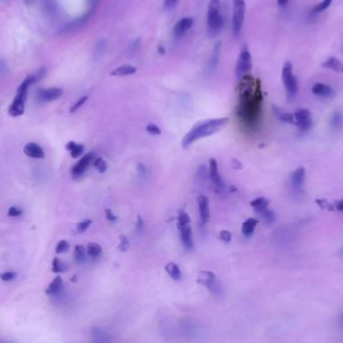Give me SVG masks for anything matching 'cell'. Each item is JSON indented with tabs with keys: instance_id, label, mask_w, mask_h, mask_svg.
I'll use <instances>...</instances> for the list:
<instances>
[{
	"instance_id": "6da1fadb",
	"label": "cell",
	"mask_w": 343,
	"mask_h": 343,
	"mask_svg": "<svg viewBox=\"0 0 343 343\" xmlns=\"http://www.w3.org/2000/svg\"><path fill=\"white\" fill-rule=\"evenodd\" d=\"M238 98L239 105L236 114L246 128L254 130L259 125L262 114L261 82L250 75L241 78L238 86Z\"/></svg>"
},
{
	"instance_id": "7a4b0ae2",
	"label": "cell",
	"mask_w": 343,
	"mask_h": 343,
	"mask_svg": "<svg viewBox=\"0 0 343 343\" xmlns=\"http://www.w3.org/2000/svg\"><path fill=\"white\" fill-rule=\"evenodd\" d=\"M228 123H229L228 118H221V119L208 120V121L196 124L190 130V132H188V134L184 137L183 143H182L183 148H188L196 141L216 134L217 132L222 130L224 127H226Z\"/></svg>"
},
{
	"instance_id": "3957f363",
	"label": "cell",
	"mask_w": 343,
	"mask_h": 343,
	"mask_svg": "<svg viewBox=\"0 0 343 343\" xmlns=\"http://www.w3.org/2000/svg\"><path fill=\"white\" fill-rule=\"evenodd\" d=\"M37 82L36 76H29L18 89V94L9 110L12 117H20L25 113V105L28 98V92L30 87Z\"/></svg>"
},
{
	"instance_id": "277c9868",
	"label": "cell",
	"mask_w": 343,
	"mask_h": 343,
	"mask_svg": "<svg viewBox=\"0 0 343 343\" xmlns=\"http://www.w3.org/2000/svg\"><path fill=\"white\" fill-rule=\"evenodd\" d=\"M208 31L211 36H217L223 28V17L221 15V0H210L208 7Z\"/></svg>"
},
{
	"instance_id": "5b68a950",
	"label": "cell",
	"mask_w": 343,
	"mask_h": 343,
	"mask_svg": "<svg viewBox=\"0 0 343 343\" xmlns=\"http://www.w3.org/2000/svg\"><path fill=\"white\" fill-rule=\"evenodd\" d=\"M282 82L286 90L287 98L293 100L298 94V81L293 74V66L290 62H286L283 66Z\"/></svg>"
},
{
	"instance_id": "8992f818",
	"label": "cell",
	"mask_w": 343,
	"mask_h": 343,
	"mask_svg": "<svg viewBox=\"0 0 343 343\" xmlns=\"http://www.w3.org/2000/svg\"><path fill=\"white\" fill-rule=\"evenodd\" d=\"M246 4L245 0H234L233 2V19H232V30L233 34L237 37L240 35L244 20H245Z\"/></svg>"
},
{
	"instance_id": "52a82bcc",
	"label": "cell",
	"mask_w": 343,
	"mask_h": 343,
	"mask_svg": "<svg viewBox=\"0 0 343 343\" xmlns=\"http://www.w3.org/2000/svg\"><path fill=\"white\" fill-rule=\"evenodd\" d=\"M252 70V58L247 49H243L236 65V75L239 79L247 76Z\"/></svg>"
},
{
	"instance_id": "ba28073f",
	"label": "cell",
	"mask_w": 343,
	"mask_h": 343,
	"mask_svg": "<svg viewBox=\"0 0 343 343\" xmlns=\"http://www.w3.org/2000/svg\"><path fill=\"white\" fill-rule=\"evenodd\" d=\"M209 179L214 186V190L220 195L223 194L225 191L224 182L219 174L218 170V163L215 159L209 160Z\"/></svg>"
},
{
	"instance_id": "9c48e42d",
	"label": "cell",
	"mask_w": 343,
	"mask_h": 343,
	"mask_svg": "<svg viewBox=\"0 0 343 343\" xmlns=\"http://www.w3.org/2000/svg\"><path fill=\"white\" fill-rule=\"evenodd\" d=\"M293 115L295 118L296 126L299 128L301 132H308L312 128L313 126L312 116L308 110L299 109Z\"/></svg>"
},
{
	"instance_id": "30bf717a",
	"label": "cell",
	"mask_w": 343,
	"mask_h": 343,
	"mask_svg": "<svg viewBox=\"0 0 343 343\" xmlns=\"http://www.w3.org/2000/svg\"><path fill=\"white\" fill-rule=\"evenodd\" d=\"M198 282L205 285L212 293L220 294L221 293V286L216 278V275L210 271H203L199 274Z\"/></svg>"
},
{
	"instance_id": "8fae6325",
	"label": "cell",
	"mask_w": 343,
	"mask_h": 343,
	"mask_svg": "<svg viewBox=\"0 0 343 343\" xmlns=\"http://www.w3.org/2000/svg\"><path fill=\"white\" fill-rule=\"evenodd\" d=\"M95 160V154L94 153H89L87 155H85L73 168L72 170V174L74 176V178H79L81 177L86 171L87 169L90 167V165L94 162Z\"/></svg>"
},
{
	"instance_id": "7c38bea8",
	"label": "cell",
	"mask_w": 343,
	"mask_h": 343,
	"mask_svg": "<svg viewBox=\"0 0 343 343\" xmlns=\"http://www.w3.org/2000/svg\"><path fill=\"white\" fill-rule=\"evenodd\" d=\"M181 241L187 250H192L194 248V240L192 234L191 223L188 224H178Z\"/></svg>"
},
{
	"instance_id": "4fadbf2b",
	"label": "cell",
	"mask_w": 343,
	"mask_h": 343,
	"mask_svg": "<svg viewBox=\"0 0 343 343\" xmlns=\"http://www.w3.org/2000/svg\"><path fill=\"white\" fill-rule=\"evenodd\" d=\"M305 169L303 167L297 168L295 171L292 172L290 176V182H291V187L296 193L302 192L303 185L305 182Z\"/></svg>"
},
{
	"instance_id": "5bb4252c",
	"label": "cell",
	"mask_w": 343,
	"mask_h": 343,
	"mask_svg": "<svg viewBox=\"0 0 343 343\" xmlns=\"http://www.w3.org/2000/svg\"><path fill=\"white\" fill-rule=\"evenodd\" d=\"M63 96V90L58 88H50V89H44L38 92V98L41 102L49 103L54 102L58 99H60Z\"/></svg>"
},
{
	"instance_id": "9a60e30c",
	"label": "cell",
	"mask_w": 343,
	"mask_h": 343,
	"mask_svg": "<svg viewBox=\"0 0 343 343\" xmlns=\"http://www.w3.org/2000/svg\"><path fill=\"white\" fill-rule=\"evenodd\" d=\"M193 24H194V20L192 18H184L181 21H179L173 30L174 37L181 38L184 35H186L192 28Z\"/></svg>"
},
{
	"instance_id": "2e32d148",
	"label": "cell",
	"mask_w": 343,
	"mask_h": 343,
	"mask_svg": "<svg viewBox=\"0 0 343 343\" xmlns=\"http://www.w3.org/2000/svg\"><path fill=\"white\" fill-rule=\"evenodd\" d=\"M25 154L33 159H44L46 154L43 148L36 143H29L24 148Z\"/></svg>"
},
{
	"instance_id": "e0dca14e",
	"label": "cell",
	"mask_w": 343,
	"mask_h": 343,
	"mask_svg": "<svg viewBox=\"0 0 343 343\" xmlns=\"http://www.w3.org/2000/svg\"><path fill=\"white\" fill-rule=\"evenodd\" d=\"M198 206L200 211V217L203 223H207L210 219V207H209V199L204 196L200 195L198 197Z\"/></svg>"
},
{
	"instance_id": "ac0fdd59",
	"label": "cell",
	"mask_w": 343,
	"mask_h": 343,
	"mask_svg": "<svg viewBox=\"0 0 343 343\" xmlns=\"http://www.w3.org/2000/svg\"><path fill=\"white\" fill-rule=\"evenodd\" d=\"M312 93L320 98H325V99H329L333 96L334 92L332 90V88L328 85L322 84V83H317L312 87Z\"/></svg>"
},
{
	"instance_id": "d6986e66",
	"label": "cell",
	"mask_w": 343,
	"mask_h": 343,
	"mask_svg": "<svg viewBox=\"0 0 343 343\" xmlns=\"http://www.w3.org/2000/svg\"><path fill=\"white\" fill-rule=\"evenodd\" d=\"M322 67L325 69H329L335 73L343 74V63L339 61L337 58L330 57L322 64Z\"/></svg>"
},
{
	"instance_id": "ffe728a7",
	"label": "cell",
	"mask_w": 343,
	"mask_h": 343,
	"mask_svg": "<svg viewBox=\"0 0 343 343\" xmlns=\"http://www.w3.org/2000/svg\"><path fill=\"white\" fill-rule=\"evenodd\" d=\"M273 112L275 114V116L281 121V122H284V123H287V124H290V125H296L295 123V118H294V115L293 114H289V113H285L284 111H282L280 108L278 107H273Z\"/></svg>"
},
{
	"instance_id": "44dd1931",
	"label": "cell",
	"mask_w": 343,
	"mask_h": 343,
	"mask_svg": "<svg viewBox=\"0 0 343 343\" xmlns=\"http://www.w3.org/2000/svg\"><path fill=\"white\" fill-rule=\"evenodd\" d=\"M259 221L255 218H249L247 219L243 225H242V233L245 237H250L253 235L255 229H256V226L258 225Z\"/></svg>"
},
{
	"instance_id": "7402d4cb",
	"label": "cell",
	"mask_w": 343,
	"mask_h": 343,
	"mask_svg": "<svg viewBox=\"0 0 343 343\" xmlns=\"http://www.w3.org/2000/svg\"><path fill=\"white\" fill-rule=\"evenodd\" d=\"M137 72V69L133 66L130 65H125L122 67H119L118 69L114 70L111 73V76L113 77H126V76H131L134 75Z\"/></svg>"
},
{
	"instance_id": "603a6c76",
	"label": "cell",
	"mask_w": 343,
	"mask_h": 343,
	"mask_svg": "<svg viewBox=\"0 0 343 343\" xmlns=\"http://www.w3.org/2000/svg\"><path fill=\"white\" fill-rule=\"evenodd\" d=\"M63 284H64L63 278H62L61 276L56 277V278L52 281V283L50 284V286L48 287V289L46 290V293H47L48 295H50V296H53V295L58 294V293L62 290Z\"/></svg>"
},
{
	"instance_id": "cb8c5ba5",
	"label": "cell",
	"mask_w": 343,
	"mask_h": 343,
	"mask_svg": "<svg viewBox=\"0 0 343 343\" xmlns=\"http://www.w3.org/2000/svg\"><path fill=\"white\" fill-rule=\"evenodd\" d=\"M220 52H221V44H217L214 48L211 60H210L209 65H208L209 73L214 72V70L217 68L218 63H219V59H220Z\"/></svg>"
},
{
	"instance_id": "d4e9b609",
	"label": "cell",
	"mask_w": 343,
	"mask_h": 343,
	"mask_svg": "<svg viewBox=\"0 0 343 343\" xmlns=\"http://www.w3.org/2000/svg\"><path fill=\"white\" fill-rule=\"evenodd\" d=\"M251 207H253V209L255 210L256 213L261 214L262 212H264L266 209H268V205H269V201L266 198L263 197H259L256 198L255 200H253L250 203Z\"/></svg>"
},
{
	"instance_id": "484cf974",
	"label": "cell",
	"mask_w": 343,
	"mask_h": 343,
	"mask_svg": "<svg viewBox=\"0 0 343 343\" xmlns=\"http://www.w3.org/2000/svg\"><path fill=\"white\" fill-rule=\"evenodd\" d=\"M166 271L169 274V276L175 280V281H179L182 278V272L180 267L175 264V263H168L166 265Z\"/></svg>"
},
{
	"instance_id": "4316f807",
	"label": "cell",
	"mask_w": 343,
	"mask_h": 343,
	"mask_svg": "<svg viewBox=\"0 0 343 343\" xmlns=\"http://www.w3.org/2000/svg\"><path fill=\"white\" fill-rule=\"evenodd\" d=\"M67 150L71 153V156L74 159H76V158H79L80 156L83 155V153H84V146L80 145V144H77L74 141H71L67 145Z\"/></svg>"
},
{
	"instance_id": "83f0119b",
	"label": "cell",
	"mask_w": 343,
	"mask_h": 343,
	"mask_svg": "<svg viewBox=\"0 0 343 343\" xmlns=\"http://www.w3.org/2000/svg\"><path fill=\"white\" fill-rule=\"evenodd\" d=\"M74 258H75V261L78 264H82V263H84L86 261V259H87V252H86V249H85L84 246H82V245L76 246L75 252H74Z\"/></svg>"
},
{
	"instance_id": "f1b7e54d",
	"label": "cell",
	"mask_w": 343,
	"mask_h": 343,
	"mask_svg": "<svg viewBox=\"0 0 343 343\" xmlns=\"http://www.w3.org/2000/svg\"><path fill=\"white\" fill-rule=\"evenodd\" d=\"M102 247L97 243H90L87 247V254L92 258H98L102 254Z\"/></svg>"
},
{
	"instance_id": "f546056e",
	"label": "cell",
	"mask_w": 343,
	"mask_h": 343,
	"mask_svg": "<svg viewBox=\"0 0 343 343\" xmlns=\"http://www.w3.org/2000/svg\"><path fill=\"white\" fill-rule=\"evenodd\" d=\"M69 269V266L66 262L62 261L59 258H55L53 261V272L55 273H62L66 272Z\"/></svg>"
},
{
	"instance_id": "4dcf8cb0",
	"label": "cell",
	"mask_w": 343,
	"mask_h": 343,
	"mask_svg": "<svg viewBox=\"0 0 343 343\" xmlns=\"http://www.w3.org/2000/svg\"><path fill=\"white\" fill-rule=\"evenodd\" d=\"M197 177H198V181L202 184H206L208 178H209V170H207L206 166L202 165L199 167L198 172H197Z\"/></svg>"
},
{
	"instance_id": "1f68e13d",
	"label": "cell",
	"mask_w": 343,
	"mask_h": 343,
	"mask_svg": "<svg viewBox=\"0 0 343 343\" xmlns=\"http://www.w3.org/2000/svg\"><path fill=\"white\" fill-rule=\"evenodd\" d=\"M315 203L322 209V210H326L329 212H333L335 211V207L334 204H331L330 202H328L327 200L324 199H316Z\"/></svg>"
},
{
	"instance_id": "d6a6232c",
	"label": "cell",
	"mask_w": 343,
	"mask_h": 343,
	"mask_svg": "<svg viewBox=\"0 0 343 343\" xmlns=\"http://www.w3.org/2000/svg\"><path fill=\"white\" fill-rule=\"evenodd\" d=\"M260 215L262 216V218H263V220L265 221V223L268 224V225L274 223L275 220H276V215H275V213H274L273 211L269 210V209H266V210H265L264 212H262Z\"/></svg>"
},
{
	"instance_id": "836d02e7",
	"label": "cell",
	"mask_w": 343,
	"mask_h": 343,
	"mask_svg": "<svg viewBox=\"0 0 343 343\" xmlns=\"http://www.w3.org/2000/svg\"><path fill=\"white\" fill-rule=\"evenodd\" d=\"M94 166L95 168L100 172V173H105L108 169V164L107 162L103 159V158H98L96 160H94Z\"/></svg>"
},
{
	"instance_id": "e575fe53",
	"label": "cell",
	"mask_w": 343,
	"mask_h": 343,
	"mask_svg": "<svg viewBox=\"0 0 343 343\" xmlns=\"http://www.w3.org/2000/svg\"><path fill=\"white\" fill-rule=\"evenodd\" d=\"M333 0H323L322 3H320L319 5H317L314 10H313V13H316V14H319V13H322L324 11H326L332 4Z\"/></svg>"
},
{
	"instance_id": "d590c367",
	"label": "cell",
	"mask_w": 343,
	"mask_h": 343,
	"mask_svg": "<svg viewBox=\"0 0 343 343\" xmlns=\"http://www.w3.org/2000/svg\"><path fill=\"white\" fill-rule=\"evenodd\" d=\"M91 225H92V220H89V219L80 222V223L77 225V231H78V233H80V234L85 233V232L90 228Z\"/></svg>"
},
{
	"instance_id": "8d00e7d4",
	"label": "cell",
	"mask_w": 343,
	"mask_h": 343,
	"mask_svg": "<svg viewBox=\"0 0 343 343\" xmlns=\"http://www.w3.org/2000/svg\"><path fill=\"white\" fill-rule=\"evenodd\" d=\"M70 248V244L68 241L66 240H62L58 243L57 247H56V252L58 254H63V253H66Z\"/></svg>"
},
{
	"instance_id": "74e56055",
	"label": "cell",
	"mask_w": 343,
	"mask_h": 343,
	"mask_svg": "<svg viewBox=\"0 0 343 343\" xmlns=\"http://www.w3.org/2000/svg\"><path fill=\"white\" fill-rule=\"evenodd\" d=\"M330 123H331V126L333 128H338L341 125V123H342V116H341V114L339 112L334 113L332 118H331Z\"/></svg>"
},
{
	"instance_id": "f35d334b",
	"label": "cell",
	"mask_w": 343,
	"mask_h": 343,
	"mask_svg": "<svg viewBox=\"0 0 343 343\" xmlns=\"http://www.w3.org/2000/svg\"><path fill=\"white\" fill-rule=\"evenodd\" d=\"M16 277H17V273L13 272V271H7V272H4V273L0 274V279H2L3 281H5V282L12 281Z\"/></svg>"
},
{
	"instance_id": "ab89813d",
	"label": "cell",
	"mask_w": 343,
	"mask_h": 343,
	"mask_svg": "<svg viewBox=\"0 0 343 343\" xmlns=\"http://www.w3.org/2000/svg\"><path fill=\"white\" fill-rule=\"evenodd\" d=\"M147 132L153 136H159L162 134L161 129L158 126H156L155 124H149L147 126Z\"/></svg>"
},
{
	"instance_id": "60d3db41",
	"label": "cell",
	"mask_w": 343,
	"mask_h": 343,
	"mask_svg": "<svg viewBox=\"0 0 343 343\" xmlns=\"http://www.w3.org/2000/svg\"><path fill=\"white\" fill-rule=\"evenodd\" d=\"M87 101H88V97H83V98H81V99H80V100L71 108L70 112H71V113L77 112L78 110H80V109L84 106V104H85Z\"/></svg>"
},
{
	"instance_id": "b9f144b4",
	"label": "cell",
	"mask_w": 343,
	"mask_h": 343,
	"mask_svg": "<svg viewBox=\"0 0 343 343\" xmlns=\"http://www.w3.org/2000/svg\"><path fill=\"white\" fill-rule=\"evenodd\" d=\"M219 237L220 239L225 242V243H230L231 240H232V233L230 231H227V230H223L219 233Z\"/></svg>"
},
{
	"instance_id": "7bdbcfd3",
	"label": "cell",
	"mask_w": 343,
	"mask_h": 343,
	"mask_svg": "<svg viewBox=\"0 0 343 343\" xmlns=\"http://www.w3.org/2000/svg\"><path fill=\"white\" fill-rule=\"evenodd\" d=\"M137 169H138V175H139L140 179H146L147 175H148V171H147L146 167L142 163H139L137 166Z\"/></svg>"
},
{
	"instance_id": "ee69618b",
	"label": "cell",
	"mask_w": 343,
	"mask_h": 343,
	"mask_svg": "<svg viewBox=\"0 0 343 343\" xmlns=\"http://www.w3.org/2000/svg\"><path fill=\"white\" fill-rule=\"evenodd\" d=\"M129 248V240L126 236H121L120 237V245H119V249L123 252L127 251V249Z\"/></svg>"
},
{
	"instance_id": "f6af8a7d",
	"label": "cell",
	"mask_w": 343,
	"mask_h": 343,
	"mask_svg": "<svg viewBox=\"0 0 343 343\" xmlns=\"http://www.w3.org/2000/svg\"><path fill=\"white\" fill-rule=\"evenodd\" d=\"M23 213H24L23 210L20 209L19 207H16V206L11 207L10 210H9V216H11V217H19V216H21Z\"/></svg>"
},
{
	"instance_id": "bcb514c9",
	"label": "cell",
	"mask_w": 343,
	"mask_h": 343,
	"mask_svg": "<svg viewBox=\"0 0 343 343\" xmlns=\"http://www.w3.org/2000/svg\"><path fill=\"white\" fill-rule=\"evenodd\" d=\"M178 4V0H164V7L167 10L174 9Z\"/></svg>"
},
{
	"instance_id": "7dc6e473",
	"label": "cell",
	"mask_w": 343,
	"mask_h": 343,
	"mask_svg": "<svg viewBox=\"0 0 343 343\" xmlns=\"http://www.w3.org/2000/svg\"><path fill=\"white\" fill-rule=\"evenodd\" d=\"M106 217H107V219H108L109 221H111V222H115V221H117V219H118V217L113 213V211H112L111 209H107V210H106Z\"/></svg>"
},
{
	"instance_id": "c3c4849f",
	"label": "cell",
	"mask_w": 343,
	"mask_h": 343,
	"mask_svg": "<svg viewBox=\"0 0 343 343\" xmlns=\"http://www.w3.org/2000/svg\"><path fill=\"white\" fill-rule=\"evenodd\" d=\"M232 167H233V169H235V170H241V169L243 168V165H242V163H241L239 160L233 159V160H232Z\"/></svg>"
},
{
	"instance_id": "681fc988",
	"label": "cell",
	"mask_w": 343,
	"mask_h": 343,
	"mask_svg": "<svg viewBox=\"0 0 343 343\" xmlns=\"http://www.w3.org/2000/svg\"><path fill=\"white\" fill-rule=\"evenodd\" d=\"M334 207H335V210L340 211V212H343V200L337 201V202L334 204Z\"/></svg>"
},
{
	"instance_id": "f907efd6",
	"label": "cell",
	"mask_w": 343,
	"mask_h": 343,
	"mask_svg": "<svg viewBox=\"0 0 343 343\" xmlns=\"http://www.w3.org/2000/svg\"><path fill=\"white\" fill-rule=\"evenodd\" d=\"M337 322H338V325L340 326L341 329H343V311L338 315V318H337Z\"/></svg>"
},
{
	"instance_id": "816d5d0a",
	"label": "cell",
	"mask_w": 343,
	"mask_h": 343,
	"mask_svg": "<svg viewBox=\"0 0 343 343\" xmlns=\"http://www.w3.org/2000/svg\"><path fill=\"white\" fill-rule=\"evenodd\" d=\"M143 225H144V223H143V220H142V218H141V217H139V218H138V224H137V229H141V228L143 227Z\"/></svg>"
},
{
	"instance_id": "f5cc1de1",
	"label": "cell",
	"mask_w": 343,
	"mask_h": 343,
	"mask_svg": "<svg viewBox=\"0 0 343 343\" xmlns=\"http://www.w3.org/2000/svg\"><path fill=\"white\" fill-rule=\"evenodd\" d=\"M277 2H278V6L279 7H284V6L287 5L288 0H277Z\"/></svg>"
},
{
	"instance_id": "db71d44e",
	"label": "cell",
	"mask_w": 343,
	"mask_h": 343,
	"mask_svg": "<svg viewBox=\"0 0 343 343\" xmlns=\"http://www.w3.org/2000/svg\"><path fill=\"white\" fill-rule=\"evenodd\" d=\"M0 343H14V342H10V341H4V340H0Z\"/></svg>"
},
{
	"instance_id": "11a10c76",
	"label": "cell",
	"mask_w": 343,
	"mask_h": 343,
	"mask_svg": "<svg viewBox=\"0 0 343 343\" xmlns=\"http://www.w3.org/2000/svg\"><path fill=\"white\" fill-rule=\"evenodd\" d=\"M342 251H343V250H342Z\"/></svg>"
}]
</instances>
